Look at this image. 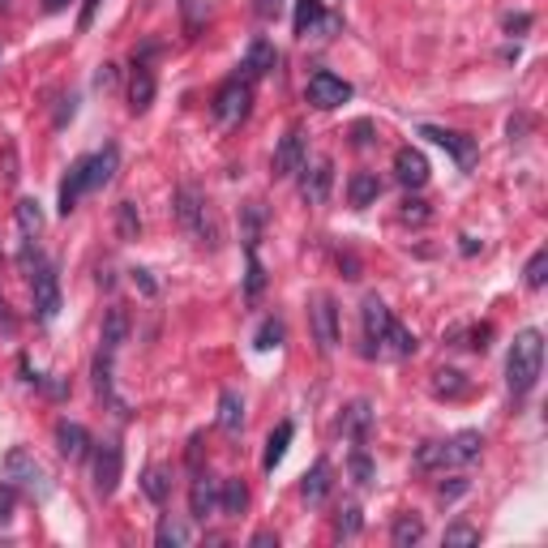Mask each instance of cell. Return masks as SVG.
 <instances>
[{"instance_id": "obj_4", "label": "cell", "mask_w": 548, "mask_h": 548, "mask_svg": "<svg viewBox=\"0 0 548 548\" xmlns=\"http://www.w3.org/2000/svg\"><path fill=\"white\" fill-rule=\"evenodd\" d=\"M30 287H35V317H39L43 326L47 321H56L60 313V274L52 261H39L35 270H30Z\"/></svg>"}, {"instance_id": "obj_14", "label": "cell", "mask_w": 548, "mask_h": 548, "mask_svg": "<svg viewBox=\"0 0 548 548\" xmlns=\"http://www.w3.org/2000/svg\"><path fill=\"white\" fill-rule=\"evenodd\" d=\"M394 176L403 189H424L429 184V158L420 155L415 146H403L398 155H394Z\"/></svg>"}, {"instance_id": "obj_22", "label": "cell", "mask_w": 548, "mask_h": 548, "mask_svg": "<svg viewBox=\"0 0 548 548\" xmlns=\"http://www.w3.org/2000/svg\"><path fill=\"white\" fill-rule=\"evenodd\" d=\"M377 197H381V180H377V172H352V180H347V201H352L355 210L372 206Z\"/></svg>"}, {"instance_id": "obj_8", "label": "cell", "mask_w": 548, "mask_h": 548, "mask_svg": "<svg viewBox=\"0 0 548 548\" xmlns=\"http://www.w3.org/2000/svg\"><path fill=\"white\" fill-rule=\"evenodd\" d=\"M300 197L309 201V206H326V197H330V184H334V163L330 158H317V163H300Z\"/></svg>"}, {"instance_id": "obj_45", "label": "cell", "mask_w": 548, "mask_h": 548, "mask_svg": "<svg viewBox=\"0 0 548 548\" xmlns=\"http://www.w3.org/2000/svg\"><path fill=\"white\" fill-rule=\"evenodd\" d=\"M257 232H261V206H244V244H257Z\"/></svg>"}, {"instance_id": "obj_58", "label": "cell", "mask_w": 548, "mask_h": 548, "mask_svg": "<svg viewBox=\"0 0 548 548\" xmlns=\"http://www.w3.org/2000/svg\"><path fill=\"white\" fill-rule=\"evenodd\" d=\"M64 4H69V0H43V9H47V13H60Z\"/></svg>"}, {"instance_id": "obj_25", "label": "cell", "mask_w": 548, "mask_h": 548, "mask_svg": "<svg viewBox=\"0 0 548 548\" xmlns=\"http://www.w3.org/2000/svg\"><path fill=\"white\" fill-rule=\"evenodd\" d=\"M244 506H249V489H244V480H218V514H227V518H235V514H244Z\"/></svg>"}, {"instance_id": "obj_29", "label": "cell", "mask_w": 548, "mask_h": 548, "mask_svg": "<svg viewBox=\"0 0 548 548\" xmlns=\"http://www.w3.org/2000/svg\"><path fill=\"white\" fill-rule=\"evenodd\" d=\"M390 540H394V548L420 544V540H424V518H420V514H398L390 527Z\"/></svg>"}, {"instance_id": "obj_18", "label": "cell", "mask_w": 548, "mask_h": 548, "mask_svg": "<svg viewBox=\"0 0 548 548\" xmlns=\"http://www.w3.org/2000/svg\"><path fill=\"white\" fill-rule=\"evenodd\" d=\"M218 509V480H210L206 471H197L193 489H189V514L193 518H210Z\"/></svg>"}, {"instance_id": "obj_40", "label": "cell", "mask_w": 548, "mask_h": 548, "mask_svg": "<svg viewBox=\"0 0 548 548\" xmlns=\"http://www.w3.org/2000/svg\"><path fill=\"white\" fill-rule=\"evenodd\" d=\"M347 471H352V480L360 484V489H369L372 480H377V467H372V458L364 450H355L352 458H347Z\"/></svg>"}, {"instance_id": "obj_5", "label": "cell", "mask_w": 548, "mask_h": 548, "mask_svg": "<svg viewBox=\"0 0 548 548\" xmlns=\"http://www.w3.org/2000/svg\"><path fill=\"white\" fill-rule=\"evenodd\" d=\"M304 98L313 103L317 112H334V107H343L352 98V81H343L330 69H317L313 78H309V86H304Z\"/></svg>"}, {"instance_id": "obj_10", "label": "cell", "mask_w": 548, "mask_h": 548, "mask_svg": "<svg viewBox=\"0 0 548 548\" xmlns=\"http://www.w3.org/2000/svg\"><path fill=\"white\" fill-rule=\"evenodd\" d=\"M420 137H429V141H437L446 155H454V163L467 172L471 163H475V141H471L467 133H454V129H437V124H420Z\"/></svg>"}, {"instance_id": "obj_60", "label": "cell", "mask_w": 548, "mask_h": 548, "mask_svg": "<svg viewBox=\"0 0 548 548\" xmlns=\"http://www.w3.org/2000/svg\"><path fill=\"white\" fill-rule=\"evenodd\" d=\"M0 4H4V0H0Z\"/></svg>"}, {"instance_id": "obj_3", "label": "cell", "mask_w": 548, "mask_h": 548, "mask_svg": "<svg viewBox=\"0 0 548 548\" xmlns=\"http://www.w3.org/2000/svg\"><path fill=\"white\" fill-rule=\"evenodd\" d=\"M249 103H253V81L244 78V73H235V78H227L223 86H218L215 95V120L218 124H240V120L249 116Z\"/></svg>"}, {"instance_id": "obj_46", "label": "cell", "mask_w": 548, "mask_h": 548, "mask_svg": "<svg viewBox=\"0 0 548 548\" xmlns=\"http://www.w3.org/2000/svg\"><path fill=\"white\" fill-rule=\"evenodd\" d=\"M13 509H18V492H13V484H0V527L13 518Z\"/></svg>"}, {"instance_id": "obj_15", "label": "cell", "mask_w": 548, "mask_h": 548, "mask_svg": "<svg viewBox=\"0 0 548 548\" xmlns=\"http://www.w3.org/2000/svg\"><path fill=\"white\" fill-rule=\"evenodd\" d=\"M338 429H343V437H347L352 446H369V432H372V403H364V398L347 403V407H343V420H338Z\"/></svg>"}, {"instance_id": "obj_50", "label": "cell", "mask_w": 548, "mask_h": 548, "mask_svg": "<svg viewBox=\"0 0 548 548\" xmlns=\"http://www.w3.org/2000/svg\"><path fill=\"white\" fill-rule=\"evenodd\" d=\"M278 9H283V0H257V18H261V21L278 18Z\"/></svg>"}, {"instance_id": "obj_38", "label": "cell", "mask_w": 548, "mask_h": 548, "mask_svg": "<svg viewBox=\"0 0 548 548\" xmlns=\"http://www.w3.org/2000/svg\"><path fill=\"white\" fill-rule=\"evenodd\" d=\"M360 527H364L360 506H343V509H338V518H334V535H338V540H352V535H360Z\"/></svg>"}, {"instance_id": "obj_54", "label": "cell", "mask_w": 548, "mask_h": 548, "mask_svg": "<svg viewBox=\"0 0 548 548\" xmlns=\"http://www.w3.org/2000/svg\"><path fill=\"white\" fill-rule=\"evenodd\" d=\"M441 501H450V497H463V492H467V480H454V484H441Z\"/></svg>"}, {"instance_id": "obj_13", "label": "cell", "mask_w": 548, "mask_h": 548, "mask_svg": "<svg viewBox=\"0 0 548 548\" xmlns=\"http://www.w3.org/2000/svg\"><path fill=\"white\" fill-rule=\"evenodd\" d=\"M81 193H90V155L78 158L73 167H69V176H64V184H60V215L69 218L73 210H78Z\"/></svg>"}, {"instance_id": "obj_57", "label": "cell", "mask_w": 548, "mask_h": 548, "mask_svg": "<svg viewBox=\"0 0 548 548\" xmlns=\"http://www.w3.org/2000/svg\"><path fill=\"white\" fill-rule=\"evenodd\" d=\"M338 266L347 270V278H360V266H355V257L347 253V257H338Z\"/></svg>"}, {"instance_id": "obj_43", "label": "cell", "mask_w": 548, "mask_h": 548, "mask_svg": "<svg viewBox=\"0 0 548 548\" xmlns=\"http://www.w3.org/2000/svg\"><path fill=\"white\" fill-rule=\"evenodd\" d=\"M398 215H403V223H415V227H424V223L432 218V210H429V201H420V197H407Z\"/></svg>"}, {"instance_id": "obj_19", "label": "cell", "mask_w": 548, "mask_h": 548, "mask_svg": "<svg viewBox=\"0 0 548 548\" xmlns=\"http://www.w3.org/2000/svg\"><path fill=\"white\" fill-rule=\"evenodd\" d=\"M155 103V73L146 69V60H133V78H129V107L137 116Z\"/></svg>"}, {"instance_id": "obj_21", "label": "cell", "mask_w": 548, "mask_h": 548, "mask_svg": "<svg viewBox=\"0 0 548 548\" xmlns=\"http://www.w3.org/2000/svg\"><path fill=\"white\" fill-rule=\"evenodd\" d=\"M124 338H129V313L120 309V304H112L107 313H103V352H120L124 347Z\"/></svg>"}, {"instance_id": "obj_31", "label": "cell", "mask_w": 548, "mask_h": 548, "mask_svg": "<svg viewBox=\"0 0 548 548\" xmlns=\"http://www.w3.org/2000/svg\"><path fill=\"white\" fill-rule=\"evenodd\" d=\"M292 432H295L292 420H283V424L270 432V441H266V458H261V467L266 471H274L278 463H283V454H287V446H292Z\"/></svg>"}, {"instance_id": "obj_17", "label": "cell", "mask_w": 548, "mask_h": 548, "mask_svg": "<svg viewBox=\"0 0 548 548\" xmlns=\"http://www.w3.org/2000/svg\"><path fill=\"white\" fill-rule=\"evenodd\" d=\"M56 450L69 458V463H81L86 454H90V432L73 424V420H60L56 424Z\"/></svg>"}, {"instance_id": "obj_12", "label": "cell", "mask_w": 548, "mask_h": 548, "mask_svg": "<svg viewBox=\"0 0 548 548\" xmlns=\"http://www.w3.org/2000/svg\"><path fill=\"white\" fill-rule=\"evenodd\" d=\"M300 163H304V133L292 129L287 137H278V146H274V158H270L274 180L295 176V172H300Z\"/></svg>"}, {"instance_id": "obj_51", "label": "cell", "mask_w": 548, "mask_h": 548, "mask_svg": "<svg viewBox=\"0 0 548 548\" xmlns=\"http://www.w3.org/2000/svg\"><path fill=\"white\" fill-rule=\"evenodd\" d=\"M352 141H355V146H369V141H372V124H369V120L352 124Z\"/></svg>"}, {"instance_id": "obj_2", "label": "cell", "mask_w": 548, "mask_h": 548, "mask_svg": "<svg viewBox=\"0 0 548 548\" xmlns=\"http://www.w3.org/2000/svg\"><path fill=\"white\" fill-rule=\"evenodd\" d=\"M172 215L184 232L201 240V244H218V223H215V210H210V201L201 197L197 184H180L176 197H172Z\"/></svg>"}, {"instance_id": "obj_39", "label": "cell", "mask_w": 548, "mask_h": 548, "mask_svg": "<svg viewBox=\"0 0 548 548\" xmlns=\"http://www.w3.org/2000/svg\"><path fill=\"white\" fill-rule=\"evenodd\" d=\"M283 321H278V317H266V321H261V330H257V338H253V347L257 352H274V347H278V343H283Z\"/></svg>"}, {"instance_id": "obj_23", "label": "cell", "mask_w": 548, "mask_h": 548, "mask_svg": "<svg viewBox=\"0 0 548 548\" xmlns=\"http://www.w3.org/2000/svg\"><path fill=\"white\" fill-rule=\"evenodd\" d=\"M377 355H394V360H407V355H415V334H411L407 326L390 321V330L381 334V347H377Z\"/></svg>"}, {"instance_id": "obj_16", "label": "cell", "mask_w": 548, "mask_h": 548, "mask_svg": "<svg viewBox=\"0 0 548 548\" xmlns=\"http://www.w3.org/2000/svg\"><path fill=\"white\" fill-rule=\"evenodd\" d=\"M330 484H334L330 458H317L313 467L304 471V480H300V497H304L309 506H321V501L330 497Z\"/></svg>"}, {"instance_id": "obj_24", "label": "cell", "mask_w": 548, "mask_h": 548, "mask_svg": "<svg viewBox=\"0 0 548 548\" xmlns=\"http://www.w3.org/2000/svg\"><path fill=\"white\" fill-rule=\"evenodd\" d=\"M218 429L227 432V437H235V432L244 429V398L235 390L218 394Z\"/></svg>"}, {"instance_id": "obj_33", "label": "cell", "mask_w": 548, "mask_h": 548, "mask_svg": "<svg viewBox=\"0 0 548 548\" xmlns=\"http://www.w3.org/2000/svg\"><path fill=\"white\" fill-rule=\"evenodd\" d=\"M13 210H18V227H21V235H26V240H35V235L43 232V210H39V201H35V197H21V201L13 206Z\"/></svg>"}, {"instance_id": "obj_1", "label": "cell", "mask_w": 548, "mask_h": 548, "mask_svg": "<svg viewBox=\"0 0 548 548\" xmlns=\"http://www.w3.org/2000/svg\"><path fill=\"white\" fill-rule=\"evenodd\" d=\"M544 372V334L540 330H518L514 343H509V355H506V381H509V394L514 398H527L535 390Z\"/></svg>"}, {"instance_id": "obj_42", "label": "cell", "mask_w": 548, "mask_h": 548, "mask_svg": "<svg viewBox=\"0 0 548 548\" xmlns=\"http://www.w3.org/2000/svg\"><path fill=\"white\" fill-rule=\"evenodd\" d=\"M544 278H548V249H535L527 261V287L531 292H540L544 287Z\"/></svg>"}, {"instance_id": "obj_37", "label": "cell", "mask_w": 548, "mask_h": 548, "mask_svg": "<svg viewBox=\"0 0 548 548\" xmlns=\"http://www.w3.org/2000/svg\"><path fill=\"white\" fill-rule=\"evenodd\" d=\"M116 232H120V240H137L141 235V218H137L133 201H120L116 206Z\"/></svg>"}, {"instance_id": "obj_41", "label": "cell", "mask_w": 548, "mask_h": 548, "mask_svg": "<svg viewBox=\"0 0 548 548\" xmlns=\"http://www.w3.org/2000/svg\"><path fill=\"white\" fill-rule=\"evenodd\" d=\"M244 249H249V278H244V295L257 300L261 287H266V270H261V261H257V244H244Z\"/></svg>"}, {"instance_id": "obj_27", "label": "cell", "mask_w": 548, "mask_h": 548, "mask_svg": "<svg viewBox=\"0 0 548 548\" xmlns=\"http://www.w3.org/2000/svg\"><path fill=\"white\" fill-rule=\"evenodd\" d=\"M326 21V9H321V0H295V21L292 30L300 35V39H309V35H317V26Z\"/></svg>"}, {"instance_id": "obj_52", "label": "cell", "mask_w": 548, "mask_h": 548, "mask_svg": "<svg viewBox=\"0 0 548 548\" xmlns=\"http://www.w3.org/2000/svg\"><path fill=\"white\" fill-rule=\"evenodd\" d=\"M489 338H492V326H475V330H471V347H475V352H484V347H489Z\"/></svg>"}, {"instance_id": "obj_53", "label": "cell", "mask_w": 548, "mask_h": 548, "mask_svg": "<svg viewBox=\"0 0 548 548\" xmlns=\"http://www.w3.org/2000/svg\"><path fill=\"white\" fill-rule=\"evenodd\" d=\"M133 283L141 287V295H155V278H150V270H133Z\"/></svg>"}, {"instance_id": "obj_32", "label": "cell", "mask_w": 548, "mask_h": 548, "mask_svg": "<svg viewBox=\"0 0 548 548\" xmlns=\"http://www.w3.org/2000/svg\"><path fill=\"white\" fill-rule=\"evenodd\" d=\"M480 450H484V437H480L475 429H463V432H454V437H450L454 463H475V458H480Z\"/></svg>"}, {"instance_id": "obj_35", "label": "cell", "mask_w": 548, "mask_h": 548, "mask_svg": "<svg viewBox=\"0 0 548 548\" xmlns=\"http://www.w3.org/2000/svg\"><path fill=\"white\" fill-rule=\"evenodd\" d=\"M155 540H158V544H163V548H184V544H189V540H193V531L184 527L180 518H172V514H167V518L158 523Z\"/></svg>"}, {"instance_id": "obj_20", "label": "cell", "mask_w": 548, "mask_h": 548, "mask_svg": "<svg viewBox=\"0 0 548 548\" xmlns=\"http://www.w3.org/2000/svg\"><path fill=\"white\" fill-rule=\"evenodd\" d=\"M274 64H278V52H274L266 39H253V43H249V52H244V64H240V73H244L249 81H257V78H266Z\"/></svg>"}, {"instance_id": "obj_59", "label": "cell", "mask_w": 548, "mask_h": 548, "mask_svg": "<svg viewBox=\"0 0 548 548\" xmlns=\"http://www.w3.org/2000/svg\"><path fill=\"white\" fill-rule=\"evenodd\" d=\"M0 313H4V300H0Z\"/></svg>"}, {"instance_id": "obj_9", "label": "cell", "mask_w": 548, "mask_h": 548, "mask_svg": "<svg viewBox=\"0 0 548 548\" xmlns=\"http://www.w3.org/2000/svg\"><path fill=\"white\" fill-rule=\"evenodd\" d=\"M120 467H124L120 441H103V446L95 450V492H98V497H112V492H116Z\"/></svg>"}, {"instance_id": "obj_48", "label": "cell", "mask_w": 548, "mask_h": 548, "mask_svg": "<svg viewBox=\"0 0 548 548\" xmlns=\"http://www.w3.org/2000/svg\"><path fill=\"white\" fill-rule=\"evenodd\" d=\"M95 86L98 90H116V64H103L95 73Z\"/></svg>"}, {"instance_id": "obj_11", "label": "cell", "mask_w": 548, "mask_h": 548, "mask_svg": "<svg viewBox=\"0 0 548 548\" xmlns=\"http://www.w3.org/2000/svg\"><path fill=\"white\" fill-rule=\"evenodd\" d=\"M360 317H364V355H377V347H381V334L390 330V309H386V300L381 295H364V309H360Z\"/></svg>"}, {"instance_id": "obj_26", "label": "cell", "mask_w": 548, "mask_h": 548, "mask_svg": "<svg viewBox=\"0 0 548 548\" xmlns=\"http://www.w3.org/2000/svg\"><path fill=\"white\" fill-rule=\"evenodd\" d=\"M120 167V150L116 146H103L98 155H90V189H107L112 176H116Z\"/></svg>"}, {"instance_id": "obj_55", "label": "cell", "mask_w": 548, "mask_h": 548, "mask_svg": "<svg viewBox=\"0 0 548 548\" xmlns=\"http://www.w3.org/2000/svg\"><path fill=\"white\" fill-rule=\"evenodd\" d=\"M253 548H278V535H274V531H257Z\"/></svg>"}, {"instance_id": "obj_36", "label": "cell", "mask_w": 548, "mask_h": 548, "mask_svg": "<svg viewBox=\"0 0 548 548\" xmlns=\"http://www.w3.org/2000/svg\"><path fill=\"white\" fill-rule=\"evenodd\" d=\"M95 390H98V398L116 403V394H112V352H98L95 355ZM116 407H120V403H116Z\"/></svg>"}, {"instance_id": "obj_7", "label": "cell", "mask_w": 548, "mask_h": 548, "mask_svg": "<svg viewBox=\"0 0 548 548\" xmlns=\"http://www.w3.org/2000/svg\"><path fill=\"white\" fill-rule=\"evenodd\" d=\"M309 321H313V343L317 352L330 355L338 347V309H334L330 295H317L313 309H309Z\"/></svg>"}, {"instance_id": "obj_44", "label": "cell", "mask_w": 548, "mask_h": 548, "mask_svg": "<svg viewBox=\"0 0 548 548\" xmlns=\"http://www.w3.org/2000/svg\"><path fill=\"white\" fill-rule=\"evenodd\" d=\"M446 544H450V548L480 544V531H475V527H467V523H454V527H446Z\"/></svg>"}, {"instance_id": "obj_34", "label": "cell", "mask_w": 548, "mask_h": 548, "mask_svg": "<svg viewBox=\"0 0 548 548\" xmlns=\"http://www.w3.org/2000/svg\"><path fill=\"white\" fill-rule=\"evenodd\" d=\"M141 492H146L155 506H163L167 492H172V475H167L163 467H146V475H141Z\"/></svg>"}, {"instance_id": "obj_47", "label": "cell", "mask_w": 548, "mask_h": 548, "mask_svg": "<svg viewBox=\"0 0 548 548\" xmlns=\"http://www.w3.org/2000/svg\"><path fill=\"white\" fill-rule=\"evenodd\" d=\"M98 4H103V0H86V4H81V18H78V30H81V35H86V30L95 26V13H98Z\"/></svg>"}, {"instance_id": "obj_56", "label": "cell", "mask_w": 548, "mask_h": 548, "mask_svg": "<svg viewBox=\"0 0 548 548\" xmlns=\"http://www.w3.org/2000/svg\"><path fill=\"white\" fill-rule=\"evenodd\" d=\"M197 463H201V432L189 441V467H197Z\"/></svg>"}, {"instance_id": "obj_28", "label": "cell", "mask_w": 548, "mask_h": 548, "mask_svg": "<svg viewBox=\"0 0 548 548\" xmlns=\"http://www.w3.org/2000/svg\"><path fill=\"white\" fill-rule=\"evenodd\" d=\"M454 463L450 454V441H424L415 450V471H446Z\"/></svg>"}, {"instance_id": "obj_6", "label": "cell", "mask_w": 548, "mask_h": 548, "mask_svg": "<svg viewBox=\"0 0 548 548\" xmlns=\"http://www.w3.org/2000/svg\"><path fill=\"white\" fill-rule=\"evenodd\" d=\"M4 480H13V484H21V489H30L35 497H47V475H43L39 458L30 450H9L4 454Z\"/></svg>"}, {"instance_id": "obj_49", "label": "cell", "mask_w": 548, "mask_h": 548, "mask_svg": "<svg viewBox=\"0 0 548 548\" xmlns=\"http://www.w3.org/2000/svg\"><path fill=\"white\" fill-rule=\"evenodd\" d=\"M506 30H509V35H523V30H531V13H509Z\"/></svg>"}, {"instance_id": "obj_30", "label": "cell", "mask_w": 548, "mask_h": 548, "mask_svg": "<svg viewBox=\"0 0 548 548\" xmlns=\"http://www.w3.org/2000/svg\"><path fill=\"white\" fill-rule=\"evenodd\" d=\"M471 390V381L458 369H437L432 372V394L437 398H463Z\"/></svg>"}]
</instances>
